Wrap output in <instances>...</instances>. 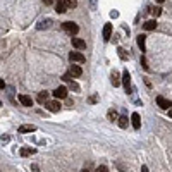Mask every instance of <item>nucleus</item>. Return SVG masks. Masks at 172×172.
Wrapping results in <instances>:
<instances>
[{
    "label": "nucleus",
    "instance_id": "nucleus-1",
    "mask_svg": "<svg viewBox=\"0 0 172 172\" xmlns=\"http://www.w3.org/2000/svg\"><path fill=\"white\" fill-rule=\"evenodd\" d=\"M62 29H64L65 33H69V35H78L79 26L72 21H65V22H62Z\"/></svg>",
    "mask_w": 172,
    "mask_h": 172
},
{
    "label": "nucleus",
    "instance_id": "nucleus-2",
    "mask_svg": "<svg viewBox=\"0 0 172 172\" xmlns=\"http://www.w3.org/2000/svg\"><path fill=\"white\" fill-rule=\"evenodd\" d=\"M45 107L48 108V110H50L52 114H57V112L60 110V107H62V105H60V103H59V100L55 98V100H50V102H45Z\"/></svg>",
    "mask_w": 172,
    "mask_h": 172
},
{
    "label": "nucleus",
    "instance_id": "nucleus-3",
    "mask_svg": "<svg viewBox=\"0 0 172 172\" xmlns=\"http://www.w3.org/2000/svg\"><path fill=\"white\" fill-rule=\"evenodd\" d=\"M122 84L126 88V93H133V86H131V76H129L127 71H124L122 74Z\"/></svg>",
    "mask_w": 172,
    "mask_h": 172
},
{
    "label": "nucleus",
    "instance_id": "nucleus-4",
    "mask_svg": "<svg viewBox=\"0 0 172 172\" xmlns=\"http://www.w3.org/2000/svg\"><path fill=\"white\" fill-rule=\"evenodd\" d=\"M57 100H62V98H67V88L65 86H59V88H55L54 93H52Z\"/></svg>",
    "mask_w": 172,
    "mask_h": 172
},
{
    "label": "nucleus",
    "instance_id": "nucleus-5",
    "mask_svg": "<svg viewBox=\"0 0 172 172\" xmlns=\"http://www.w3.org/2000/svg\"><path fill=\"white\" fill-rule=\"evenodd\" d=\"M69 60L71 62H78V64H83L84 62V55L81 54V52H71L69 54Z\"/></svg>",
    "mask_w": 172,
    "mask_h": 172
},
{
    "label": "nucleus",
    "instance_id": "nucleus-6",
    "mask_svg": "<svg viewBox=\"0 0 172 172\" xmlns=\"http://www.w3.org/2000/svg\"><path fill=\"white\" fill-rule=\"evenodd\" d=\"M157 103H158V107L164 108V110H169V108L172 107V103L169 102L167 98H164V97H157Z\"/></svg>",
    "mask_w": 172,
    "mask_h": 172
},
{
    "label": "nucleus",
    "instance_id": "nucleus-7",
    "mask_svg": "<svg viewBox=\"0 0 172 172\" xmlns=\"http://www.w3.org/2000/svg\"><path fill=\"white\" fill-rule=\"evenodd\" d=\"M52 24H54L52 19H41V21L36 24V28L38 29H48V28H52Z\"/></svg>",
    "mask_w": 172,
    "mask_h": 172
},
{
    "label": "nucleus",
    "instance_id": "nucleus-8",
    "mask_svg": "<svg viewBox=\"0 0 172 172\" xmlns=\"http://www.w3.org/2000/svg\"><path fill=\"white\" fill-rule=\"evenodd\" d=\"M72 47L78 50H83V48H86V41L81 40V38H72Z\"/></svg>",
    "mask_w": 172,
    "mask_h": 172
},
{
    "label": "nucleus",
    "instance_id": "nucleus-9",
    "mask_svg": "<svg viewBox=\"0 0 172 172\" xmlns=\"http://www.w3.org/2000/svg\"><path fill=\"white\" fill-rule=\"evenodd\" d=\"M19 102H21L24 107H33V98L28 97V95H19Z\"/></svg>",
    "mask_w": 172,
    "mask_h": 172
},
{
    "label": "nucleus",
    "instance_id": "nucleus-10",
    "mask_svg": "<svg viewBox=\"0 0 172 172\" xmlns=\"http://www.w3.org/2000/svg\"><path fill=\"white\" fill-rule=\"evenodd\" d=\"M131 121H133V127L134 129H140L141 127V117H140V114L134 112L133 115H131Z\"/></svg>",
    "mask_w": 172,
    "mask_h": 172
},
{
    "label": "nucleus",
    "instance_id": "nucleus-11",
    "mask_svg": "<svg viewBox=\"0 0 172 172\" xmlns=\"http://www.w3.org/2000/svg\"><path fill=\"white\" fill-rule=\"evenodd\" d=\"M112 38V24H105L103 26V40H110Z\"/></svg>",
    "mask_w": 172,
    "mask_h": 172
},
{
    "label": "nucleus",
    "instance_id": "nucleus-12",
    "mask_svg": "<svg viewBox=\"0 0 172 172\" xmlns=\"http://www.w3.org/2000/svg\"><path fill=\"white\" fill-rule=\"evenodd\" d=\"M36 131V126H33V124H24V126H21L19 127V133H35Z\"/></svg>",
    "mask_w": 172,
    "mask_h": 172
},
{
    "label": "nucleus",
    "instance_id": "nucleus-13",
    "mask_svg": "<svg viewBox=\"0 0 172 172\" xmlns=\"http://www.w3.org/2000/svg\"><path fill=\"white\" fill-rule=\"evenodd\" d=\"M69 72H71V74H72V78H79V76L83 74V69H81L79 65H71Z\"/></svg>",
    "mask_w": 172,
    "mask_h": 172
},
{
    "label": "nucleus",
    "instance_id": "nucleus-14",
    "mask_svg": "<svg viewBox=\"0 0 172 172\" xmlns=\"http://www.w3.org/2000/svg\"><path fill=\"white\" fill-rule=\"evenodd\" d=\"M138 47L141 48V52H146V36L145 35H140V36H138Z\"/></svg>",
    "mask_w": 172,
    "mask_h": 172
},
{
    "label": "nucleus",
    "instance_id": "nucleus-15",
    "mask_svg": "<svg viewBox=\"0 0 172 172\" xmlns=\"http://www.w3.org/2000/svg\"><path fill=\"white\" fill-rule=\"evenodd\" d=\"M55 11H57V14H64V12H67V7H65L64 0H59V2H57V5H55Z\"/></svg>",
    "mask_w": 172,
    "mask_h": 172
},
{
    "label": "nucleus",
    "instance_id": "nucleus-16",
    "mask_svg": "<svg viewBox=\"0 0 172 172\" xmlns=\"http://www.w3.org/2000/svg\"><path fill=\"white\" fill-rule=\"evenodd\" d=\"M143 28H145L146 31H153V29L157 28V21L155 19H150V21H146L145 24H143Z\"/></svg>",
    "mask_w": 172,
    "mask_h": 172
},
{
    "label": "nucleus",
    "instance_id": "nucleus-17",
    "mask_svg": "<svg viewBox=\"0 0 172 172\" xmlns=\"http://www.w3.org/2000/svg\"><path fill=\"white\" fill-rule=\"evenodd\" d=\"M48 91H40L38 93V102L40 103H45V102H48Z\"/></svg>",
    "mask_w": 172,
    "mask_h": 172
},
{
    "label": "nucleus",
    "instance_id": "nucleus-18",
    "mask_svg": "<svg viewBox=\"0 0 172 172\" xmlns=\"http://www.w3.org/2000/svg\"><path fill=\"white\" fill-rule=\"evenodd\" d=\"M19 153H21V157H29V155H33V153H36V150H35V148H21Z\"/></svg>",
    "mask_w": 172,
    "mask_h": 172
},
{
    "label": "nucleus",
    "instance_id": "nucleus-19",
    "mask_svg": "<svg viewBox=\"0 0 172 172\" xmlns=\"http://www.w3.org/2000/svg\"><path fill=\"white\" fill-rule=\"evenodd\" d=\"M112 84H114V88H117V86L121 84V78H119V74L115 71L112 72Z\"/></svg>",
    "mask_w": 172,
    "mask_h": 172
},
{
    "label": "nucleus",
    "instance_id": "nucleus-20",
    "mask_svg": "<svg viewBox=\"0 0 172 172\" xmlns=\"http://www.w3.org/2000/svg\"><path fill=\"white\" fill-rule=\"evenodd\" d=\"M64 4L67 9H76L78 7V0H64Z\"/></svg>",
    "mask_w": 172,
    "mask_h": 172
},
{
    "label": "nucleus",
    "instance_id": "nucleus-21",
    "mask_svg": "<svg viewBox=\"0 0 172 172\" xmlns=\"http://www.w3.org/2000/svg\"><path fill=\"white\" fill-rule=\"evenodd\" d=\"M117 124H119V127H127V117H124V115H122V117H119L117 119Z\"/></svg>",
    "mask_w": 172,
    "mask_h": 172
},
{
    "label": "nucleus",
    "instance_id": "nucleus-22",
    "mask_svg": "<svg viewBox=\"0 0 172 172\" xmlns=\"http://www.w3.org/2000/svg\"><path fill=\"white\" fill-rule=\"evenodd\" d=\"M107 117H108V121H117L119 119V115H117V112H115V110H108V114H107Z\"/></svg>",
    "mask_w": 172,
    "mask_h": 172
},
{
    "label": "nucleus",
    "instance_id": "nucleus-23",
    "mask_svg": "<svg viewBox=\"0 0 172 172\" xmlns=\"http://www.w3.org/2000/svg\"><path fill=\"white\" fill-rule=\"evenodd\" d=\"M117 54H119V57H121L122 60H127V57H129V55L126 54V50H124V48H117Z\"/></svg>",
    "mask_w": 172,
    "mask_h": 172
},
{
    "label": "nucleus",
    "instance_id": "nucleus-24",
    "mask_svg": "<svg viewBox=\"0 0 172 172\" xmlns=\"http://www.w3.org/2000/svg\"><path fill=\"white\" fill-rule=\"evenodd\" d=\"M69 88L71 90H74V91H79V84H78L76 81H72V79L69 81Z\"/></svg>",
    "mask_w": 172,
    "mask_h": 172
},
{
    "label": "nucleus",
    "instance_id": "nucleus-25",
    "mask_svg": "<svg viewBox=\"0 0 172 172\" xmlns=\"http://www.w3.org/2000/svg\"><path fill=\"white\" fill-rule=\"evenodd\" d=\"M151 14H153L155 17H158L162 14V9H160V7H151Z\"/></svg>",
    "mask_w": 172,
    "mask_h": 172
},
{
    "label": "nucleus",
    "instance_id": "nucleus-26",
    "mask_svg": "<svg viewBox=\"0 0 172 172\" xmlns=\"http://www.w3.org/2000/svg\"><path fill=\"white\" fill-rule=\"evenodd\" d=\"M141 65H143V69H145V71H148V69H150V67H148V62H146V59H145V57H141Z\"/></svg>",
    "mask_w": 172,
    "mask_h": 172
},
{
    "label": "nucleus",
    "instance_id": "nucleus-27",
    "mask_svg": "<svg viewBox=\"0 0 172 172\" xmlns=\"http://www.w3.org/2000/svg\"><path fill=\"white\" fill-rule=\"evenodd\" d=\"M62 79H64V81H67V83H69V81L72 79V74H71V72H65V74L62 76Z\"/></svg>",
    "mask_w": 172,
    "mask_h": 172
},
{
    "label": "nucleus",
    "instance_id": "nucleus-28",
    "mask_svg": "<svg viewBox=\"0 0 172 172\" xmlns=\"http://www.w3.org/2000/svg\"><path fill=\"white\" fill-rule=\"evenodd\" d=\"M90 7L95 11V9H97V0H90Z\"/></svg>",
    "mask_w": 172,
    "mask_h": 172
},
{
    "label": "nucleus",
    "instance_id": "nucleus-29",
    "mask_svg": "<svg viewBox=\"0 0 172 172\" xmlns=\"http://www.w3.org/2000/svg\"><path fill=\"white\" fill-rule=\"evenodd\" d=\"M97 172H108V169H107V167H103V165H100L97 169Z\"/></svg>",
    "mask_w": 172,
    "mask_h": 172
},
{
    "label": "nucleus",
    "instance_id": "nucleus-30",
    "mask_svg": "<svg viewBox=\"0 0 172 172\" xmlns=\"http://www.w3.org/2000/svg\"><path fill=\"white\" fill-rule=\"evenodd\" d=\"M110 17H112V19H115V17H119V12H117V11H112V12H110Z\"/></svg>",
    "mask_w": 172,
    "mask_h": 172
},
{
    "label": "nucleus",
    "instance_id": "nucleus-31",
    "mask_svg": "<svg viewBox=\"0 0 172 172\" xmlns=\"http://www.w3.org/2000/svg\"><path fill=\"white\" fill-rule=\"evenodd\" d=\"M97 100H98V97H97V95H93V97H90V102H91V103H97Z\"/></svg>",
    "mask_w": 172,
    "mask_h": 172
},
{
    "label": "nucleus",
    "instance_id": "nucleus-32",
    "mask_svg": "<svg viewBox=\"0 0 172 172\" xmlns=\"http://www.w3.org/2000/svg\"><path fill=\"white\" fill-rule=\"evenodd\" d=\"M0 141H2V143H7V141H9V138H7V136H2V138H0Z\"/></svg>",
    "mask_w": 172,
    "mask_h": 172
},
{
    "label": "nucleus",
    "instance_id": "nucleus-33",
    "mask_svg": "<svg viewBox=\"0 0 172 172\" xmlns=\"http://www.w3.org/2000/svg\"><path fill=\"white\" fill-rule=\"evenodd\" d=\"M52 2H54V0H43V4H45V5H50Z\"/></svg>",
    "mask_w": 172,
    "mask_h": 172
},
{
    "label": "nucleus",
    "instance_id": "nucleus-34",
    "mask_svg": "<svg viewBox=\"0 0 172 172\" xmlns=\"http://www.w3.org/2000/svg\"><path fill=\"white\" fill-rule=\"evenodd\" d=\"M4 88H5V83H4V81L0 79V90H4Z\"/></svg>",
    "mask_w": 172,
    "mask_h": 172
},
{
    "label": "nucleus",
    "instance_id": "nucleus-35",
    "mask_svg": "<svg viewBox=\"0 0 172 172\" xmlns=\"http://www.w3.org/2000/svg\"><path fill=\"white\" fill-rule=\"evenodd\" d=\"M141 172H148V167H146V165H143V167H141Z\"/></svg>",
    "mask_w": 172,
    "mask_h": 172
},
{
    "label": "nucleus",
    "instance_id": "nucleus-36",
    "mask_svg": "<svg viewBox=\"0 0 172 172\" xmlns=\"http://www.w3.org/2000/svg\"><path fill=\"white\" fill-rule=\"evenodd\" d=\"M169 117H172V107L169 108Z\"/></svg>",
    "mask_w": 172,
    "mask_h": 172
},
{
    "label": "nucleus",
    "instance_id": "nucleus-37",
    "mask_svg": "<svg viewBox=\"0 0 172 172\" xmlns=\"http://www.w3.org/2000/svg\"><path fill=\"white\" fill-rule=\"evenodd\" d=\"M83 172H88V170H83Z\"/></svg>",
    "mask_w": 172,
    "mask_h": 172
},
{
    "label": "nucleus",
    "instance_id": "nucleus-38",
    "mask_svg": "<svg viewBox=\"0 0 172 172\" xmlns=\"http://www.w3.org/2000/svg\"><path fill=\"white\" fill-rule=\"evenodd\" d=\"M0 105H2V102H0Z\"/></svg>",
    "mask_w": 172,
    "mask_h": 172
}]
</instances>
